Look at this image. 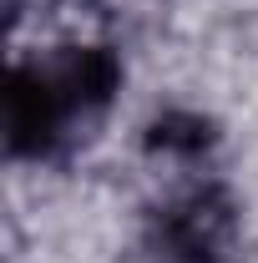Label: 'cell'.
<instances>
[{
  "label": "cell",
  "mask_w": 258,
  "mask_h": 263,
  "mask_svg": "<svg viewBox=\"0 0 258 263\" xmlns=\"http://www.w3.org/2000/svg\"><path fill=\"white\" fill-rule=\"evenodd\" d=\"M117 91V61L101 46L66 51L51 66H15L5 97L10 152H46L76 117L106 106Z\"/></svg>",
  "instance_id": "cell-1"
},
{
  "label": "cell",
  "mask_w": 258,
  "mask_h": 263,
  "mask_svg": "<svg viewBox=\"0 0 258 263\" xmlns=\"http://www.w3.org/2000/svg\"><path fill=\"white\" fill-rule=\"evenodd\" d=\"M152 142H157V147H202L208 132H202L197 117H167V122H157V137H152Z\"/></svg>",
  "instance_id": "cell-2"
}]
</instances>
